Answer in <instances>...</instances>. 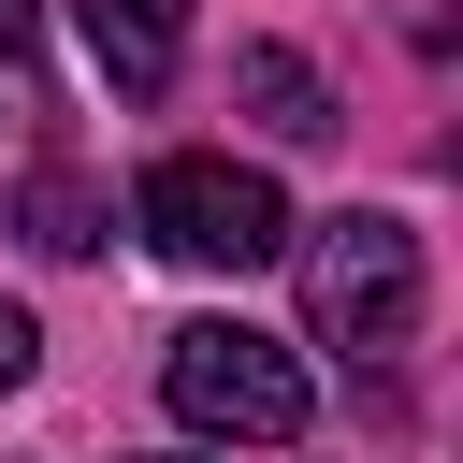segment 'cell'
<instances>
[{"label":"cell","instance_id":"cell-6","mask_svg":"<svg viewBox=\"0 0 463 463\" xmlns=\"http://www.w3.org/2000/svg\"><path fill=\"white\" fill-rule=\"evenodd\" d=\"M29 246H43V260H87V246H101V188H87V174H29Z\"/></svg>","mask_w":463,"mask_h":463},{"label":"cell","instance_id":"cell-1","mask_svg":"<svg viewBox=\"0 0 463 463\" xmlns=\"http://www.w3.org/2000/svg\"><path fill=\"white\" fill-rule=\"evenodd\" d=\"M159 405L188 420V434H232V449H289L304 434V362L275 347V333H246V318H188L174 347H159Z\"/></svg>","mask_w":463,"mask_h":463},{"label":"cell","instance_id":"cell-7","mask_svg":"<svg viewBox=\"0 0 463 463\" xmlns=\"http://www.w3.org/2000/svg\"><path fill=\"white\" fill-rule=\"evenodd\" d=\"M29 362H43V333H29V304H0V391H14Z\"/></svg>","mask_w":463,"mask_h":463},{"label":"cell","instance_id":"cell-2","mask_svg":"<svg viewBox=\"0 0 463 463\" xmlns=\"http://www.w3.org/2000/svg\"><path fill=\"white\" fill-rule=\"evenodd\" d=\"M130 217H145V246L188 260V275H260V260H289V203H275V174H246V159H159Z\"/></svg>","mask_w":463,"mask_h":463},{"label":"cell","instance_id":"cell-3","mask_svg":"<svg viewBox=\"0 0 463 463\" xmlns=\"http://www.w3.org/2000/svg\"><path fill=\"white\" fill-rule=\"evenodd\" d=\"M304 318H318V347H405V318H420V232L405 217H333L304 246Z\"/></svg>","mask_w":463,"mask_h":463},{"label":"cell","instance_id":"cell-4","mask_svg":"<svg viewBox=\"0 0 463 463\" xmlns=\"http://www.w3.org/2000/svg\"><path fill=\"white\" fill-rule=\"evenodd\" d=\"M72 29H87V58H101V87H174V0H72Z\"/></svg>","mask_w":463,"mask_h":463},{"label":"cell","instance_id":"cell-8","mask_svg":"<svg viewBox=\"0 0 463 463\" xmlns=\"http://www.w3.org/2000/svg\"><path fill=\"white\" fill-rule=\"evenodd\" d=\"M43 43V0H0V58H29Z\"/></svg>","mask_w":463,"mask_h":463},{"label":"cell","instance_id":"cell-5","mask_svg":"<svg viewBox=\"0 0 463 463\" xmlns=\"http://www.w3.org/2000/svg\"><path fill=\"white\" fill-rule=\"evenodd\" d=\"M232 87H246V116H260L275 145H318V130H333V87H318L289 43H246V58H232Z\"/></svg>","mask_w":463,"mask_h":463}]
</instances>
